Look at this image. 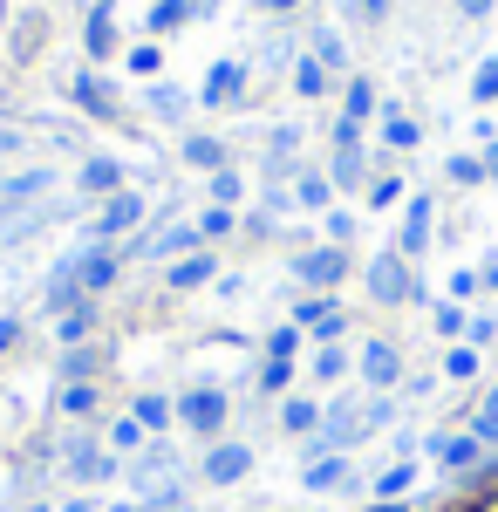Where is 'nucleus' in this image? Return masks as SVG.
<instances>
[{
  "label": "nucleus",
  "instance_id": "1",
  "mask_svg": "<svg viewBox=\"0 0 498 512\" xmlns=\"http://www.w3.org/2000/svg\"><path fill=\"white\" fill-rule=\"evenodd\" d=\"M130 478H137V492H144V506L151 512H171L178 499H185V478H178V451L171 444H157L151 437V451L130 465Z\"/></svg>",
  "mask_w": 498,
  "mask_h": 512
},
{
  "label": "nucleus",
  "instance_id": "2",
  "mask_svg": "<svg viewBox=\"0 0 498 512\" xmlns=\"http://www.w3.org/2000/svg\"><path fill=\"white\" fill-rule=\"evenodd\" d=\"M369 301H376V308H403V301H417V280H410V260H403L396 246L369 260Z\"/></svg>",
  "mask_w": 498,
  "mask_h": 512
},
{
  "label": "nucleus",
  "instance_id": "3",
  "mask_svg": "<svg viewBox=\"0 0 498 512\" xmlns=\"http://www.w3.org/2000/svg\"><path fill=\"white\" fill-rule=\"evenodd\" d=\"M62 465H69L76 485H103V478H116V458L96 444V437H69V444H62Z\"/></svg>",
  "mask_w": 498,
  "mask_h": 512
},
{
  "label": "nucleus",
  "instance_id": "4",
  "mask_svg": "<svg viewBox=\"0 0 498 512\" xmlns=\"http://www.w3.org/2000/svg\"><path fill=\"white\" fill-rule=\"evenodd\" d=\"M362 171H369V164H362V123H335V171H328V185H342V192H355V185H362Z\"/></svg>",
  "mask_w": 498,
  "mask_h": 512
},
{
  "label": "nucleus",
  "instance_id": "5",
  "mask_svg": "<svg viewBox=\"0 0 498 512\" xmlns=\"http://www.w3.org/2000/svg\"><path fill=\"white\" fill-rule=\"evenodd\" d=\"M226 410H232L226 390H185V396H178V424H192L198 437L219 431V424H226Z\"/></svg>",
  "mask_w": 498,
  "mask_h": 512
},
{
  "label": "nucleus",
  "instance_id": "6",
  "mask_svg": "<svg viewBox=\"0 0 498 512\" xmlns=\"http://www.w3.org/2000/svg\"><path fill=\"white\" fill-rule=\"evenodd\" d=\"M198 472H205V485H239V478L253 472V451L246 444H212Z\"/></svg>",
  "mask_w": 498,
  "mask_h": 512
},
{
  "label": "nucleus",
  "instance_id": "7",
  "mask_svg": "<svg viewBox=\"0 0 498 512\" xmlns=\"http://www.w3.org/2000/svg\"><path fill=\"white\" fill-rule=\"evenodd\" d=\"M137 219H144V198H137V192H116L110 205H103V212H96V246H110L116 233H130V226H137Z\"/></svg>",
  "mask_w": 498,
  "mask_h": 512
},
{
  "label": "nucleus",
  "instance_id": "8",
  "mask_svg": "<svg viewBox=\"0 0 498 512\" xmlns=\"http://www.w3.org/2000/svg\"><path fill=\"white\" fill-rule=\"evenodd\" d=\"M294 274H301L307 287H335V280L348 274V253H342V246H314V253L294 260Z\"/></svg>",
  "mask_w": 498,
  "mask_h": 512
},
{
  "label": "nucleus",
  "instance_id": "9",
  "mask_svg": "<svg viewBox=\"0 0 498 512\" xmlns=\"http://www.w3.org/2000/svg\"><path fill=\"white\" fill-rule=\"evenodd\" d=\"M478 451H485V444H478V437H458V431H444V437H430V458H437V465H444V472H478Z\"/></svg>",
  "mask_w": 498,
  "mask_h": 512
},
{
  "label": "nucleus",
  "instance_id": "10",
  "mask_svg": "<svg viewBox=\"0 0 498 512\" xmlns=\"http://www.w3.org/2000/svg\"><path fill=\"white\" fill-rule=\"evenodd\" d=\"M192 246H198V226H164V233L130 239V253H144V260H171V253H192Z\"/></svg>",
  "mask_w": 498,
  "mask_h": 512
},
{
  "label": "nucleus",
  "instance_id": "11",
  "mask_svg": "<svg viewBox=\"0 0 498 512\" xmlns=\"http://www.w3.org/2000/svg\"><path fill=\"white\" fill-rule=\"evenodd\" d=\"M294 328H314V342H335L348 328V315L335 301H301V308H294Z\"/></svg>",
  "mask_w": 498,
  "mask_h": 512
},
{
  "label": "nucleus",
  "instance_id": "12",
  "mask_svg": "<svg viewBox=\"0 0 498 512\" xmlns=\"http://www.w3.org/2000/svg\"><path fill=\"white\" fill-rule=\"evenodd\" d=\"M110 280H116V253H103V246H89V253H76V287L89 294V301H96V294H103Z\"/></svg>",
  "mask_w": 498,
  "mask_h": 512
},
{
  "label": "nucleus",
  "instance_id": "13",
  "mask_svg": "<svg viewBox=\"0 0 498 512\" xmlns=\"http://www.w3.org/2000/svg\"><path fill=\"white\" fill-rule=\"evenodd\" d=\"M430 219H437V212H430V198H410V212H403V239H396V253H403V260L430 246Z\"/></svg>",
  "mask_w": 498,
  "mask_h": 512
},
{
  "label": "nucleus",
  "instance_id": "14",
  "mask_svg": "<svg viewBox=\"0 0 498 512\" xmlns=\"http://www.w3.org/2000/svg\"><path fill=\"white\" fill-rule=\"evenodd\" d=\"M362 376H369L376 390H389V383L403 376V355H396V342H369V349H362Z\"/></svg>",
  "mask_w": 498,
  "mask_h": 512
},
{
  "label": "nucleus",
  "instance_id": "15",
  "mask_svg": "<svg viewBox=\"0 0 498 512\" xmlns=\"http://www.w3.org/2000/svg\"><path fill=\"white\" fill-rule=\"evenodd\" d=\"M239 89H246V62H219L198 96H205V103H239Z\"/></svg>",
  "mask_w": 498,
  "mask_h": 512
},
{
  "label": "nucleus",
  "instance_id": "16",
  "mask_svg": "<svg viewBox=\"0 0 498 512\" xmlns=\"http://www.w3.org/2000/svg\"><path fill=\"white\" fill-rule=\"evenodd\" d=\"M192 14H212V0H157V7H151V35H171V28H185Z\"/></svg>",
  "mask_w": 498,
  "mask_h": 512
},
{
  "label": "nucleus",
  "instance_id": "17",
  "mask_svg": "<svg viewBox=\"0 0 498 512\" xmlns=\"http://www.w3.org/2000/svg\"><path fill=\"white\" fill-rule=\"evenodd\" d=\"M307 492H335V485H348V458L342 451H328V458H307Z\"/></svg>",
  "mask_w": 498,
  "mask_h": 512
},
{
  "label": "nucleus",
  "instance_id": "18",
  "mask_svg": "<svg viewBox=\"0 0 498 512\" xmlns=\"http://www.w3.org/2000/svg\"><path fill=\"white\" fill-rule=\"evenodd\" d=\"M41 198H48V171H14L0 185V205H41Z\"/></svg>",
  "mask_w": 498,
  "mask_h": 512
},
{
  "label": "nucleus",
  "instance_id": "19",
  "mask_svg": "<svg viewBox=\"0 0 498 512\" xmlns=\"http://www.w3.org/2000/svg\"><path fill=\"white\" fill-rule=\"evenodd\" d=\"M82 192H89V198H96V192L116 198V192H123V164H116V158H89V164H82Z\"/></svg>",
  "mask_w": 498,
  "mask_h": 512
},
{
  "label": "nucleus",
  "instance_id": "20",
  "mask_svg": "<svg viewBox=\"0 0 498 512\" xmlns=\"http://www.w3.org/2000/svg\"><path fill=\"white\" fill-rule=\"evenodd\" d=\"M69 89H76V103H82V110H96V117H116V89H110L103 76H76Z\"/></svg>",
  "mask_w": 498,
  "mask_h": 512
},
{
  "label": "nucleus",
  "instance_id": "21",
  "mask_svg": "<svg viewBox=\"0 0 498 512\" xmlns=\"http://www.w3.org/2000/svg\"><path fill=\"white\" fill-rule=\"evenodd\" d=\"M212 274H219V260H212V253H192V260H178V267H171V287H178V294H192V287H205Z\"/></svg>",
  "mask_w": 498,
  "mask_h": 512
},
{
  "label": "nucleus",
  "instance_id": "22",
  "mask_svg": "<svg viewBox=\"0 0 498 512\" xmlns=\"http://www.w3.org/2000/svg\"><path fill=\"white\" fill-rule=\"evenodd\" d=\"M280 424L294 437H314L321 431V403H307V396H287V410H280Z\"/></svg>",
  "mask_w": 498,
  "mask_h": 512
},
{
  "label": "nucleus",
  "instance_id": "23",
  "mask_svg": "<svg viewBox=\"0 0 498 512\" xmlns=\"http://www.w3.org/2000/svg\"><path fill=\"white\" fill-rule=\"evenodd\" d=\"M82 41H89V55H96V62H103V55L116 48V21H110V7H96V14H89V28H82Z\"/></svg>",
  "mask_w": 498,
  "mask_h": 512
},
{
  "label": "nucleus",
  "instance_id": "24",
  "mask_svg": "<svg viewBox=\"0 0 498 512\" xmlns=\"http://www.w3.org/2000/svg\"><path fill=\"white\" fill-rule=\"evenodd\" d=\"M185 164H198V171H226V144H219V137H185Z\"/></svg>",
  "mask_w": 498,
  "mask_h": 512
},
{
  "label": "nucleus",
  "instance_id": "25",
  "mask_svg": "<svg viewBox=\"0 0 498 512\" xmlns=\"http://www.w3.org/2000/svg\"><path fill=\"white\" fill-rule=\"evenodd\" d=\"M130 417H137V424L157 437L164 424H171V417H178V403H164V396H137V410H130Z\"/></svg>",
  "mask_w": 498,
  "mask_h": 512
},
{
  "label": "nucleus",
  "instance_id": "26",
  "mask_svg": "<svg viewBox=\"0 0 498 512\" xmlns=\"http://www.w3.org/2000/svg\"><path fill=\"white\" fill-rule=\"evenodd\" d=\"M328 192H335V185H328L321 171H301V185H294V205H307V212H321V205H328Z\"/></svg>",
  "mask_w": 498,
  "mask_h": 512
},
{
  "label": "nucleus",
  "instance_id": "27",
  "mask_svg": "<svg viewBox=\"0 0 498 512\" xmlns=\"http://www.w3.org/2000/svg\"><path fill=\"white\" fill-rule=\"evenodd\" d=\"M96 403H103L96 383H62V410H69V417H96Z\"/></svg>",
  "mask_w": 498,
  "mask_h": 512
},
{
  "label": "nucleus",
  "instance_id": "28",
  "mask_svg": "<svg viewBox=\"0 0 498 512\" xmlns=\"http://www.w3.org/2000/svg\"><path fill=\"white\" fill-rule=\"evenodd\" d=\"M294 89H301V96H328V69H321L314 55H301V62H294Z\"/></svg>",
  "mask_w": 498,
  "mask_h": 512
},
{
  "label": "nucleus",
  "instance_id": "29",
  "mask_svg": "<svg viewBox=\"0 0 498 512\" xmlns=\"http://www.w3.org/2000/svg\"><path fill=\"white\" fill-rule=\"evenodd\" d=\"M383 144H389V151H410V144H417V123L403 117V110H389V117H383Z\"/></svg>",
  "mask_w": 498,
  "mask_h": 512
},
{
  "label": "nucleus",
  "instance_id": "30",
  "mask_svg": "<svg viewBox=\"0 0 498 512\" xmlns=\"http://www.w3.org/2000/svg\"><path fill=\"white\" fill-rule=\"evenodd\" d=\"M89 328H96V301H82V308L62 315V342H76V349H82V335H89Z\"/></svg>",
  "mask_w": 498,
  "mask_h": 512
},
{
  "label": "nucleus",
  "instance_id": "31",
  "mask_svg": "<svg viewBox=\"0 0 498 512\" xmlns=\"http://www.w3.org/2000/svg\"><path fill=\"white\" fill-rule=\"evenodd\" d=\"M471 96H478V103H498V55H485V62H478V76H471Z\"/></svg>",
  "mask_w": 498,
  "mask_h": 512
},
{
  "label": "nucleus",
  "instance_id": "32",
  "mask_svg": "<svg viewBox=\"0 0 498 512\" xmlns=\"http://www.w3.org/2000/svg\"><path fill=\"white\" fill-rule=\"evenodd\" d=\"M369 110H376V89H369V82H348V103H342V117H348V123H362Z\"/></svg>",
  "mask_w": 498,
  "mask_h": 512
},
{
  "label": "nucleus",
  "instance_id": "33",
  "mask_svg": "<svg viewBox=\"0 0 498 512\" xmlns=\"http://www.w3.org/2000/svg\"><path fill=\"white\" fill-rule=\"evenodd\" d=\"M314 62H321V69L335 76V69L348 62V55H342V35H328V28H321V35H314Z\"/></svg>",
  "mask_w": 498,
  "mask_h": 512
},
{
  "label": "nucleus",
  "instance_id": "34",
  "mask_svg": "<svg viewBox=\"0 0 498 512\" xmlns=\"http://www.w3.org/2000/svg\"><path fill=\"white\" fill-rule=\"evenodd\" d=\"M294 349H301V328H294V321L267 335V355H273V362H294Z\"/></svg>",
  "mask_w": 498,
  "mask_h": 512
},
{
  "label": "nucleus",
  "instance_id": "35",
  "mask_svg": "<svg viewBox=\"0 0 498 512\" xmlns=\"http://www.w3.org/2000/svg\"><path fill=\"white\" fill-rule=\"evenodd\" d=\"M62 376H69V383H89V376H96V349H69L62 355Z\"/></svg>",
  "mask_w": 498,
  "mask_h": 512
},
{
  "label": "nucleus",
  "instance_id": "36",
  "mask_svg": "<svg viewBox=\"0 0 498 512\" xmlns=\"http://www.w3.org/2000/svg\"><path fill=\"white\" fill-rule=\"evenodd\" d=\"M444 376H451V383H471V376H478V349H451L444 355Z\"/></svg>",
  "mask_w": 498,
  "mask_h": 512
},
{
  "label": "nucleus",
  "instance_id": "37",
  "mask_svg": "<svg viewBox=\"0 0 498 512\" xmlns=\"http://www.w3.org/2000/svg\"><path fill=\"white\" fill-rule=\"evenodd\" d=\"M205 192H212V205H239V171H212V185H205Z\"/></svg>",
  "mask_w": 498,
  "mask_h": 512
},
{
  "label": "nucleus",
  "instance_id": "38",
  "mask_svg": "<svg viewBox=\"0 0 498 512\" xmlns=\"http://www.w3.org/2000/svg\"><path fill=\"white\" fill-rule=\"evenodd\" d=\"M151 110H157V117H185V89L157 82V89H151Z\"/></svg>",
  "mask_w": 498,
  "mask_h": 512
},
{
  "label": "nucleus",
  "instance_id": "39",
  "mask_svg": "<svg viewBox=\"0 0 498 512\" xmlns=\"http://www.w3.org/2000/svg\"><path fill=\"white\" fill-rule=\"evenodd\" d=\"M464 328H471V321H464V308H458V301H444V308H437V335H444V342H458Z\"/></svg>",
  "mask_w": 498,
  "mask_h": 512
},
{
  "label": "nucleus",
  "instance_id": "40",
  "mask_svg": "<svg viewBox=\"0 0 498 512\" xmlns=\"http://www.w3.org/2000/svg\"><path fill=\"white\" fill-rule=\"evenodd\" d=\"M410 478H417L410 465H389V472L376 478V492H383V499H403V492H410Z\"/></svg>",
  "mask_w": 498,
  "mask_h": 512
},
{
  "label": "nucleus",
  "instance_id": "41",
  "mask_svg": "<svg viewBox=\"0 0 498 512\" xmlns=\"http://www.w3.org/2000/svg\"><path fill=\"white\" fill-rule=\"evenodd\" d=\"M342 369H348V355L335 349V342H328V349L314 355V376H321V383H335V376H342Z\"/></svg>",
  "mask_w": 498,
  "mask_h": 512
},
{
  "label": "nucleus",
  "instance_id": "42",
  "mask_svg": "<svg viewBox=\"0 0 498 512\" xmlns=\"http://www.w3.org/2000/svg\"><path fill=\"white\" fill-rule=\"evenodd\" d=\"M226 233H232V212H226V205H212V212L198 219V239H226Z\"/></svg>",
  "mask_w": 498,
  "mask_h": 512
},
{
  "label": "nucleus",
  "instance_id": "43",
  "mask_svg": "<svg viewBox=\"0 0 498 512\" xmlns=\"http://www.w3.org/2000/svg\"><path fill=\"white\" fill-rule=\"evenodd\" d=\"M110 444H116V451H137V444H144V424H137V417H123V424L110 431Z\"/></svg>",
  "mask_w": 498,
  "mask_h": 512
},
{
  "label": "nucleus",
  "instance_id": "44",
  "mask_svg": "<svg viewBox=\"0 0 498 512\" xmlns=\"http://www.w3.org/2000/svg\"><path fill=\"white\" fill-rule=\"evenodd\" d=\"M485 178V158H451V185H478Z\"/></svg>",
  "mask_w": 498,
  "mask_h": 512
},
{
  "label": "nucleus",
  "instance_id": "45",
  "mask_svg": "<svg viewBox=\"0 0 498 512\" xmlns=\"http://www.w3.org/2000/svg\"><path fill=\"white\" fill-rule=\"evenodd\" d=\"M294 144H301V130H273V151H267V158H273V171H280V164L294 158Z\"/></svg>",
  "mask_w": 498,
  "mask_h": 512
},
{
  "label": "nucleus",
  "instance_id": "46",
  "mask_svg": "<svg viewBox=\"0 0 498 512\" xmlns=\"http://www.w3.org/2000/svg\"><path fill=\"white\" fill-rule=\"evenodd\" d=\"M287 376H294V362H273V355H267V369H260V390H287Z\"/></svg>",
  "mask_w": 498,
  "mask_h": 512
},
{
  "label": "nucleus",
  "instance_id": "47",
  "mask_svg": "<svg viewBox=\"0 0 498 512\" xmlns=\"http://www.w3.org/2000/svg\"><path fill=\"white\" fill-rule=\"evenodd\" d=\"M471 437H478V444H498V417H492V410L471 417Z\"/></svg>",
  "mask_w": 498,
  "mask_h": 512
},
{
  "label": "nucleus",
  "instance_id": "48",
  "mask_svg": "<svg viewBox=\"0 0 498 512\" xmlns=\"http://www.w3.org/2000/svg\"><path fill=\"white\" fill-rule=\"evenodd\" d=\"M396 198H403L396 178H376V185H369V205H396Z\"/></svg>",
  "mask_w": 498,
  "mask_h": 512
},
{
  "label": "nucleus",
  "instance_id": "49",
  "mask_svg": "<svg viewBox=\"0 0 498 512\" xmlns=\"http://www.w3.org/2000/svg\"><path fill=\"white\" fill-rule=\"evenodd\" d=\"M348 233H355V219H348V212H328V239H335V246H348Z\"/></svg>",
  "mask_w": 498,
  "mask_h": 512
},
{
  "label": "nucleus",
  "instance_id": "50",
  "mask_svg": "<svg viewBox=\"0 0 498 512\" xmlns=\"http://www.w3.org/2000/svg\"><path fill=\"white\" fill-rule=\"evenodd\" d=\"M130 69L137 76H157V48H130Z\"/></svg>",
  "mask_w": 498,
  "mask_h": 512
},
{
  "label": "nucleus",
  "instance_id": "51",
  "mask_svg": "<svg viewBox=\"0 0 498 512\" xmlns=\"http://www.w3.org/2000/svg\"><path fill=\"white\" fill-rule=\"evenodd\" d=\"M464 335H471V342H498V321H492V315H478L471 328H464Z\"/></svg>",
  "mask_w": 498,
  "mask_h": 512
},
{
  "label": "nucleus",
  "instance_id": "52",
  "mask_svg": "<svg viewBox=\"0 0 498 512\" xmlns=\"http://www.w3.org/2000/svg\"><path fill=\"white\" fill-rule=\"evenodd\" d=\"M383 7H389V0H355V14H362V21H383Z\"/></svg>",
  "mask_w": 498,
  "mask_h": 512
},
{
  "label": "nucleus",
  "instance_id": "53",
  "mask_svg": "<svg viewBox=\"0 0 498 512\" xmlns=\"http://www.w3.org/2000/svg\"><path fill=\"white\" fill-rule=\"evenodd\" d=\"M14 342H21V321H0V355L14 349Z\"/></svg>",
  "mask_w": 498,
  "mask_h": 512
},
{
  "label": "nucleus",
  "instance_id": "54",
  "mask_svg": "<svg viewBox=\"0 0 498 512\" xmlns=\"http://www.w3.org/2000/svg\"><path fill=\"white\" fill-rule=\"evenodd\" d=\"M451 7H458V14H471V21H478V14H492V0H451Z\"/></svg>",
  "mask_w": 498,
  "mask_h": 512
},
{
  "label": "nucleus",
  "instance_id": "55",
  "mask_svg": "<svg viewBox=\"0 0 498 512\" xmlns=\"http://www.w3.org/2000/svg\"><path fill=\"white\" fill-rule=\"evenodd\" d=\"M485 178H498V137H485Z\"/></svg>",
  "mask_w": 498,
  "mask_h": 512
},
{
  "label": "nucleus",
  "instance_id": "56",
  "mask_svg": "<svg viewBox=\"0 0 498 512\" xmlns=\"http://www.w3.org/2000/svg\"><path fill=\"white\" fill-rule=\"evenodd\" d=\"M62 512H96V499H69V506H62Z\"/></svg>",
  "mask_w": 498,
  "mask_h": 512
},
{
  "label": "nucleus",
  "instance_id": "57",
  "mask_svg": "<svg viewBox=\"0 0 498 512\" xmlns=\"http://www.w3.org/2000/svg\"><path fill=\"white\" fill-rule=\"evenodd\" d=\"M485 410H492V417H498V383H492V390H485Z\"/></svg>",
  "mask_w": 498,
  "mask_h": 512
},
{
  "label": "nucleus",
  "instance_id": "58",
  "mask_svg": "<svg viewBox=\"0 0 498 512\" xmlns=\"http://www.w3.org/2000/svg\"><path fill=\"white\" fill-rule=\"evenodd\" d=\"M485 287H492V294H498V260H492V267H485Z\"/></svg>",
  "mask_w": 498,
  "mask_h": 512
},
{
  "label": "nucleus",
  "instance_id": "59",
  "mask_svg": "<svg viewBox=\"0 0 498 512\" xmlns=\"http://www.w3.org/2000/svg\"><path fill=\"white\" fill-rule=\"evenodd\" d=\"M260 7H273V14H280V7H294V0H260Z\"/></svg>",
  "mask_w": 498,
  "mask_h": 512
},
{
  "label": "nucleus",
  "instance_id": "60",
  "mask_svg": "<svg viewBox=\"0 0 498 512\" xmlns=\"http://www.w3.org/2000/svg\"><path fill=\"white\" fill-rule=\"evenodd\" d=\"M14 512H48V506H14Z\"/></svg>",
  "mask_w": 498,
  "mask_h": 512
},
{
  "label": "nucleus",
  "instance_id": "61",
  "mask_svg": "<svg viewBox=\"0 0 498 512\" xmlns=\"http://www.w3.org/2000/svg\"><path fill=\"white\" fill-rule=\"evenodd\" d=\"M0 28H7V0H0Z\"/></svg>",
  "mask_w": 498,
  "mask_h": 512
}]
</instances>
